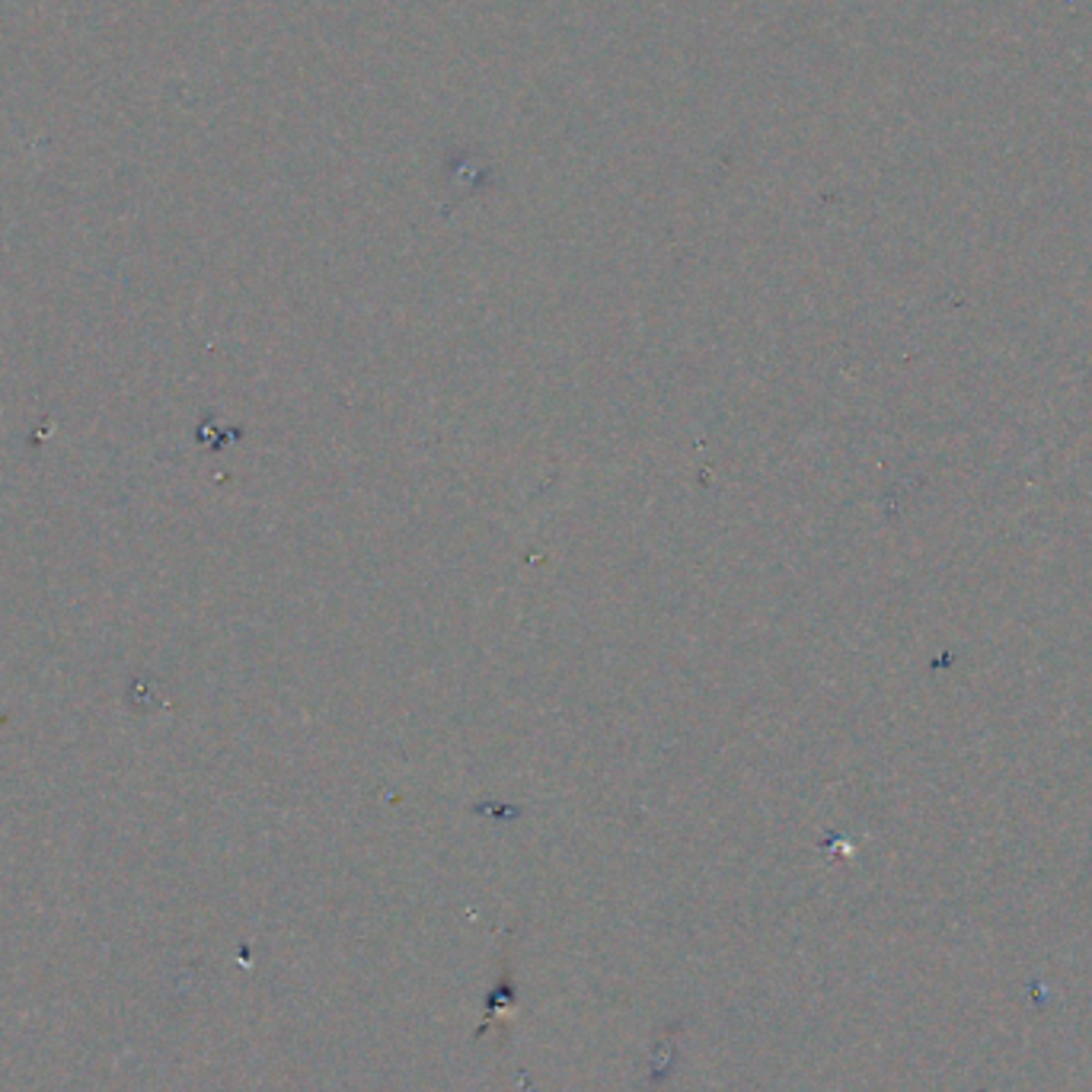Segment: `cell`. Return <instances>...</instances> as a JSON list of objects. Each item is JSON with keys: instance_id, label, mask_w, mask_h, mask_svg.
Wrapping results in <instances>:
<instances>
[{"instance_id": "1", "label": "cell", "mask_w": 1092, "mask_h": 1092, "mask_svg": "<svg viewBox=\"0 0 1092 1092\" xmlns=\"http://www.w3.org/2000/svg\"><path fill=\"white\" fill-rule=\"evenodd\" d=\"M515 1003H518V984H515L512 955H502V975L495 978V984H492V991H489V997H486V1012H482V1022H479V1028H476V1038H482L492 1025L512 1028Z\"/></svg>"}, {"instance_id": "2", "label": "cell", "mask_w": 1092, "mask_h": 1092, "mask_svg": "<svg viewBox=\"0 0 1092 1092\" xmlns=\"http://www.w3.org/2000/svg\"><path fill=\"white\" fill-rule=\"evenodd\" d=\"M674 1067V1025L664 1028V1035L655 1041L652 1048V1074H648V1087H661L671 1077Z\"/></svg>"}]
</instances>
